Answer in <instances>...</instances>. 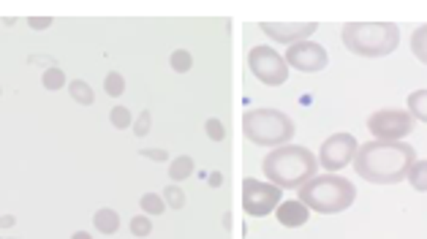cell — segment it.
<instances>
[{"mask_svg": "<svg viewBox=\"0 0 427 239\" xmlns=\"http://www.w3.org/2000/svg\"><path fill=\"white\" fill-rule=\"evenodd\" d=\"M71 239H93V237H90L87 231H76V234H74V237H71Z\"/></svg>", "mask_w": 427, "mask_h": 239, "instance_id": "33", "label": "cell"}, {"mask_svg": "<svg viewBox=\"0 0 427 239\" xmlns=\"http://www.w3.org/2000/svg\"><path fill=\"white\" fill-rule=\"evenodd\" d=\"M245 139L259 147H286L294 136V120L277 109H248L243 115Z\"/></svg>", "mask_w": 427, "mask_h": 239, "instance_id": "5", "label": "cell"}, {"mask_svg": "<svg viewBox=\"0 0 427 239\" xmlns=\"http://www.w3.org/2000/svg\"><path fill=\"white\" fill-rule=\"evenodd\" d=\"M103 90H106V96L117 98L126 93V79H123V73L120 71H109L106 73V79H103Z\"/></svg>", "mask_w": 427, "mask_h": 239, "instance_id": "20", "label": "cell"}, {"mask_svg": "<svg viewBox=\"0 0 427 239\" xmlns=\"http://www.w3.org/2000/svg\"><path fill=\"white\" fill-rule=\"evenodd\" d=\"M0 93H3V90H0Z\"/></svg>", "mask_w": 427, "mask_h": 239, "instance_id": "35", "label": "cell"}, {"mask_svg": "<svg viewBox=\"0 0 427 239\" xmlns=\"http://www.w3.org/2000/svg\"><path fill=\"white\" fill-rule=\"evenodd\" d=\"M68 93H71V98H74L76 103H82V106H93V101H96L93 87H90L87 82H82V79H74V82L68 85Z\"/></svg>", "mask_w": 427, "mask_h": 239, "instance_id": "16", "label": "cell"}, {"mask_svg": "<svg viewBox=\"0 0 427 239\" xmlns=\"http://www.w3.org/2000/svg\"><path fill=\"white\" fill-rule=\"evenodd\" d=\"M408 115L419 122H427V90H414L408 96Z\"/></svg>", "mask_w": 427, "mask_h": 239, "instance_id": "15", "label": "cell"}, {"mask_svg": "<svg viewBox=\"0 0 427 239\" xmlns=\"http://www.w3.org/2000/svg\"><path fill=\"white\" fill-rule=\"evenodd\" d=\"M283 191L273 182H259V180H245L243 182V210L253 217H264L275 212L280 204Z\"/></svg>", "mask_w": 427, "mask_h": 239, "instance_id": "8", "label": "cell"}, {"mask_svg": "<svg viewBox=\"0 0 427 239\" xmlns=\"http://www.w3.org/2000/svg\"><path fill=\"white\" fill-rule=\"evenodd\" d=\"M356 150L359 144L352 133H332L329 139H324L321 150H319V166L327 168V171H340L352 164L356 158Z\"/></svg>", "mask_w": 427, "mask_h": 239, "instance_id": "9", "label": "cell"}, {"mask_svg": "<svg viewBox=\"0 0 427 239\" xmlns=\"http://www.w3.org/2000/svg\"><path fill=\"white\" fill-rule=\"evenodd\" d=\"M150 125H152V117H150V112L145 109V112L136 117V122H133V133H136V136H147V133H150Z\"/></svg>", "mask_w": 427, "mask_h": 239, "instance_id": "27", "label": "cell"}, {"mask_svg": "<svg viewBox=\"0 0 427 239\" xmlns=\"http://www.w3.org/2000/svg\"><path fill=\"white\" fill-rule=\"evenodd\" d=\"M259 30L273 38L275 44H300V41H307V36H313L319 30L316 22H259Z\"/></svg>", "mask_w": 427, "mask_h": 239, "instance_id": "11", "label": "cell"}, {"mask_svg": "<svg viewBox=\"0 0 427 239\" xmlns=\"http://www.w3.org/2000/svg\"><path fill=\"white\" fill-rule=\"evenodd\" d=\"M354 198H356L354 182L338 174H316L300 188V201L319 215H338L352 207Z\"/></svg>", "mask_w": 427, "mask_h": 239, "instance_id": "4", "label": "cell"}, {"mask_svg": "<svg viewBox=\"0 0 427 239\" xmlns=\"http://www.w3.org/2000/svg\"><path fill=\"white\" fill-rule=\"evenodd\" d=\"M109 122H112L115 128H120V131H126L128 125H131V112H128L126 106H115V109L109 112Z\"/></svg>", "mask_w": 427, "mask_h": 239, "instance_id": "25", "label": "cell"}, {"mask_svg": "<svg viewBox=\"0 0 427 239\" xmlns=\"http://www.w3.org/2000/svg\"><path fill=\"white\" fill-rule=\"evenodd\" d=\"M169 66H172L177 73H185V71H191L194 57H191V52H188V49H175V52H172V57H169Z\"/></svg>", "mask_w": 427, "mask_h": 239, "instance_id": "21", "label": "cell"}, {"mask_svg": "<svg viewBox=\"0 0 427 239\" xmlns=\"http://www.w3.org/2000/svg\"><path fill=\"white\" fill-rule=\"evenodd\" d=\"M417 150L405 142H368L356 150L354 171L373 185H398L408 180Z\"/></svg>", "mask_w": 427, "mask_h": 239, "instance_id": "1", "label": "cell"}, {"mask_svg": "<svg viewBox=\"0 0 427 239\" xmlns=\"http://www.w3.org/2000/svg\"><path fill=\"white\" fill-rule=\"evenodd\" d=\"M368 131L378 142H403L414 131V117L408 109H376L368 117Z\"/></svg>", "mask_w": 427, "mask_h": 239, "instance_id": "7", "label": "cell"}, {"mask_svg": "<svg viewBox=\"0 0 427 239\" xmlns=\"http://www.w3.org/2000/svg\"><path fill=\"white\" fill-rule=\"evenodd\" d=\"M17 223V217L14 215H0V229H11Z\"/></svg>", "mask_w": 427, "mask_h": 239, "instance_id": "31", "label": "cell"}, {"mask_svg": "<svg viewBox=\"0 0 427 239\" xmlns=\"http://www.w3.org/2000/svg\"><path fill=\"white\" fill-rule=\"evenodd\" d=\"M139 204H142V212L145 215H164V210H166V201L158 193H145L139 198Z\"/></svg>", "mask_w": 427, "mask_h": 239, "instance_id": "19", "label": "cell"}, {"mask_svg": "<svg viewBox=\"0 0 427 239\" xmlns=\"http://www.w3.org/2000/svg\"><path fill=\"white\" fill-rule=\"evenodd\" d=\"M204 131H207V136L212 139V142H224V136H226V128H224V122L218 117H210L204 122Z\"/></svg>", "mask_w": 427, "mask_h": 239, "instance_id": "26", "label": "cell"}, {"mask_svg": "<svg viewBox=\"0 0 427 239\" xmlns=\"http://www.w3.org/2000/svg\"><path fill=\"white\" fill-rule=\"evenodd\" d=\"M411 52H414V57L422 66H427V24L414 30V36H411Z\"/></svg>", "mask_w": 427, "mask_h": 239, "instance_id": "17", "label": "cell"}, {"mask_svg": "<svg viewBox=\"0 0 427 239\" xmlns=\"http://www.w3.org/2000/svg\"><path fill=\"white\" fill-rule=\"evenodd\" d=\"M191 174H194V158H191V155H177L175 161L169 164V177H172L175 182L188 180Z\"/></svg>", "mask_w": 427, "mask_h": 239, "instance_id": "14", "label": "cell"}, {"mask_svg": "<svg viewBox=\"0 0 427 239\" xmlns=\"http://www.w3.org/2000/svg\"><path fill=\"white\" fill-rule=\"evenodd\" d=\"M275 217L280 226L286 229H300L310 220V210L302 204L300 198H289V201H280L275 210Z\"/></svg>", "mask_w": 427, "mask_h": 239, "instance_id": "12", "label": "cell"}, {"mask_svg": "<svg viewBox=\"0 0 427 239\" xmlns=\"http://www.w3.org/2000/svg\"><path fill=\"white\" fill-rule=\"evenodd\" d=\"M27 24H30V30H47L52 24V17H30Z\"/></svg>", "mask_w": 427, "mask_h": 239, "instance_id": "28", "label": "cell"}, {"mask_svg": "<svg viewBox=\"0 0 427 239\" xmlns=\"http://www.w3.org/2000/svg\"><path fill=\"white\" fill-rule=\"evenodd\" d=\"M210 185H212V188H218V185H221V174H218V171H212V174H210Z\"/></svg>", "mask_w": 427, "mask_h": 239, "instance_id": "32", "label": "cell"}, {"mask_svg": "<svg viewBox=\"0 0 427 239\" xmlns=\"http://www.w3.org/2000/svg\"><path fill=\"white\" fill-rule=\"evenodd\" d=\"M340 41L359 57H386L400 44V27L395 22H346Z\"/></svg>", "mask_w": 427, "mask_h": 239, "instance_id": "3", "label": "cell"}, {"mask_svg": "<svg viewBox=\"0 0 427 239\" xmlns=\"http://www.w3.org/2000/svg\"><path fill=\"white\" fill-rule=\"evenodd\" d=\"M261 171L280 191H300L305 182H310L316 177L319 158L302 144H286V147H275L273 152L264 155Z\"/></svg>", "mask_w": 427, "mask_h": 239, "instance_id": "2", "label": "cell"}, {"mask_svg": "<svg viewBox=\"0 0 427 239\" xmlns=\"http://www.w3.org/2000/svg\"><path fill=\"white\" fill-rule=\"evenodd\" d=\"M3 239H14V237H3Z\"/></svg>", "mask_w": 427, "mask_h": 239, "instance_id": "34", "label": "cell"}, {"mask_svg": "<svg viewBox=\"0 0 427 239\" xmlns=\"http://www.w3.org/2000/svg\"><path fill=\"white\" fill-rule=\"evenodd\" d=\"M93 226L99 229L101 234H117L120 231V215L115 212V210H109V207H103V210H99L96 215H93Z\"/></svg>", "mask_w": 427, "mask_h": 239, "instance_id": "13", "label": "cell"}, {"mask_svg": "<svg viewBox=\"0 0 427 239\" xmlns=\"http://www.w3.org/2000/svg\"><path fill=\"white\" fill-rule=\"evenodd\" d=\"M248 68L267 87H277V85H283L289 79V63H286V57L277 55L275 49L267 47V44L253 47L248 52Z\"/></svg>", "mask_w": 427, "mask_h": 239, "instance_id": "6", "label": "cell"}, {"mask_svg": "<svg viewBox=\"0 0 427 239\" xmlns=\"http://www.w3.org/2000/svg\"><path fill=\"white\" fill-rule=\"evenodd\" d=\"M408 182L411 188L419 193H427V161H417L408 171Z\"/></svg>", "mask_w": 427, "mask_h": 239, "instance_id": "18", "label": "cell"}, {"mask_svg": "<svg viewBox=\"0 0 427 239\" xmlns=\"http://www.w3.org/2000/svg\"><path fill=\"white\" fill-rule=\"evenodd\" d=\"M142 155L150 158V161H169V152L166 150H142Z\"/></svg>", "mask_w": 427, "mask_h": 239, "instance_id": "29", "label": "cell"}, {"mask_svg": "<svg viewBox=\"0 0 427 239\" xmlns=\"http://www.w3.org/2000/svg\"><path fill=\"white\" fill-rule=\"evenodd\" d=\"M128 229H131L133 237H147L152 231V220L147 215H136V217H131V226H128Z\"/></svg>", "mask_w": 427, "mask_h": 239, "instance_id": "24", "label": "cell"}, {"mask_svg": "<svg viewBox=\"0 0 427 239\" xmlns=\"http://www.w3.org/2000/svg\"><path fill=\"white\" fill-rule=\"evenodd\" d=\"M27 63H30V66H33V63H47V66H52V68L57 66L55 60H50V57H38V55H30V57H27Z\"/></svg>", "mask_w": 427, "mask_h": 239, "instance_id": "30", "label": "cell"}, {"mask_svg": "<svg viewBox=\"0 0 427 239\" xmlns=\"http://www.w3.org/2000/svg\"><path fill=\"white\" fill-rule=\"evenodd\" d=\"M161 196H164L166 207H172V210H182V207H185V193L180 191L177 185H166Z\"/></svg>", "mask_w": 427, "mask_h": 239, "instance_id": "23", "label": "cell"}, {"mask_svg": "<svg viewBox=\"0 0 427 239\" xmlns=\"http://www.w3.org/2000/svg\"><path fill=\"white\" fill-rule=\"evenodd\" d=\"M286 63L289 68H297L302 73H319L327 68L329 57H327V49L316 41H300L294 47H289L286 52Z\"/></svg>", "mask_w": 427, "mask_h": 239, "instance_id": "10", "label": "cell"}, {"mask_svg": "<svg viewBox=\"0 0 427 239\" xmlns=\"http://www.w3.org/2000/svg\"><path fill=\"white\" fill-rule=\"evenodd\" d=\"M41 85L47 87V90H60L63 85H66V73H63V68H47L44 71V76H41Z\"/></svg>", "mask_w": 427, "mask_h": 239, "instance_id": "22", "label": "cell"}]
</instances>
